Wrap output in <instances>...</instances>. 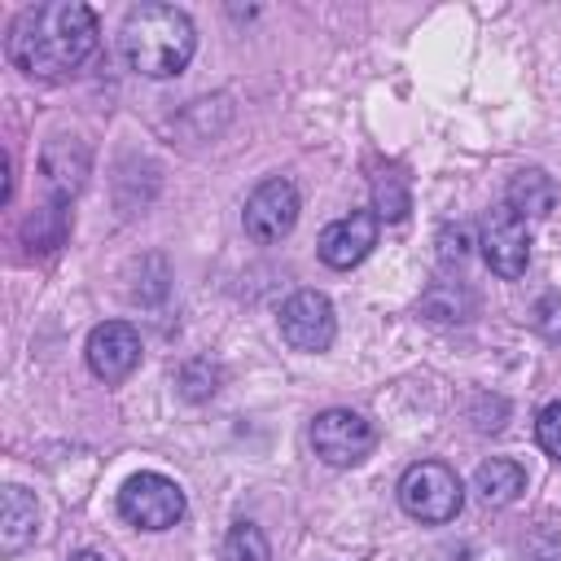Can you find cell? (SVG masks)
Segmentation results:
<instances>
[{
	"label": "cell",
	"instance_id": "cell-1",
	"mask_svg": "<svg viewBox=\"0 0 561 561\" xmlns=\"http://www.w3.org/2000/svg\"><path fill=\"white\" fill-rule=\"evenodd\" d=\"M96 48V13L79 0L31 4L9 26V61L31 79H61Z\"/></svg>",
	"mask_w": 561,
	"mask_h": 561
},
{
	"label": "cell",
	"instance_id": "cell-2",
	"mask_svg": "<svg viewBox=\"0 0 561 561\" xmlns=\"http://www.w3.org/2000/svg\"><path fill=\"white\" fill-rule=\"evenodd\" d=\"M118 44H123V57L136 75L171 79L193 61L197 31H193V18L175 4H136L123 18Z\"/></svg>",
	"mask_w": 561,
	"mask_h": 561
},
{
	"label": "cell",
	"instance_id": "cell-3",
	"mask_svg": "<svg viewBox=\"0 0 561 561\" xmlns=\"http://www.w3.org/2000/svg\"><path fill=\"white\" fill-rule=\"evenodd\" d=\"M399 504H403L408 517L443 526L465 508V486L443 460H416L399 478Z\"/></svg>",
	"mask_w": 561,
	"mask_h": 561
},
{
	"label": "cell",
	"instance_id": "cell-4",
	"mask_svg": "<svg viewBox=\"0 0 561 561\" xmlns=\"http://www.w3.org/2000/svg\"><path fill=\"white\" fill-rule=\"evenodd\" d=\"M311 447H316V456L324 465L351 469L377 447V430L351 408H329V412H320L311 421Z\"/></svg>",
	"mask_w": 561,
	"mask_h": 561
},
{
	"label": "cell",
	"instance_id": "cell-5",
	"mask_svg": "<svg viewBox=\"0 0 561 561\" xmlns=\"http://www.w3.org/2000/svg\"><path fill=\"white\" fill-rule=\"evenodd\" d=\"M118 513L140 530H167L184 517V491L162 473H136L118 491Z\"/></svg>",
	"mask_w": 561,
	"mask_h": 561
},
{
	"label": "cell",
	"instance_id": "cell-6",
	"mask_svg": "<svg viewBox=\"0 0 561 561\" xmlns=\"http://www.w3.org/2000/svg\"><path fill=\"white\" fill-rule=\"evenodd\" d=\"M245 232L259 241V245H276L280 237L294 232L298 224V188L285 180V175H272L263 180L250 197H245Z\"/></svg>",
	"mask_w": 561,
	"mask_h": 561
},
{
	"label": "cell",
	"instance_id": "cell-7",
	"mask_svg": "<svg viewBox=\"0 0 561 561\" xmlns=\"http://www.w3.org/2000/svg\"><path fill=\"white\" fill-rule=\"evenodd\" d=\"M280 333L294 351H329L337 333L333 302L320 289H298L294 298L280 302Z\"/></svg>",
	"mask_w": 561,
	"mask_h": 561
},
{
	"label": "cell",
	"instance_id": "cell-8",
	"mask_svg": "<svg viewBox=\"0 0 561 561\" xmlns=\"http://www.w3.org/2000/svg\"><path fill=\"white\" fill-rule=\"evenodd\" d=\"M482 254H486V267L504 280H517L530 263V232H526V219L513 215L508 206L491 210L486 224H482Z\"/></svg>",
	"mask_w": 561,
	"mask_h": 561
},
{
	"label": "cell",
	"instance_id": "cell-9",
	"mask_svg": "<svg viewBox=\"0 0 561 561\" xmlns=\"http://www.w3.org/2000/svg\"><path fill=\"white\" fill-rule=\"evenodd\" d=\"M88 368L101 377V381H123L136 373L140 364V333L127 324V320H105L88 333Z\"/></svg>",
	"mask_w": 561,
	"mask_h": 561
},
{
	"label": "cell",
	"instance_id": "cell-10",
	"mask_svg": "<svg viewBox=\"0 0 561 561\" xmlns=\"http://www.w3.org/2000/svg\"><path fill=\"white\" fill-rule=\"evenodd\" d=\"M377 245V215L373 210H355V215H342L333 219L324 232H320V259L337 272L355 267L368 250Z\"/></svg>",
	"mask_w": 561,
	"mask_h": 561
},
{
	"label": "cell",
	"instance_id": "cell-11",
	"mask_svg": "<svg viewBox=\"0 0 561 561\" xmlns=\"http://www.w3.org/2000/svg\"><path fill=\"white\" fill-rule=\"evenodd\" d=\"M39 167H44V184H48L53 202L66 206V202L83 188V180H88V149H83L75 136H53V140L44 145Z\"/></svg>",
	"mask_w": 561,
	"mask_h": 561
},
{
	"label": "cell",
	"instance_id": "cell-12",
	"mask_svg": "<svg viewBox=\"0 0 561 561\" xmlns=\"http://www.w3.org/2000/svg\"><path fill=\"white\" fill-rule=\"evenodd\" d=\"M39 530V508L35 495L22 486H4V508H0V552L18 557Z\"/></svg>",
	"mask_w": 561,
	"mask_h": 561
},
{
	"label": "cell",
	"instance_id": "cell-13",
	"mask_svg": "<svg viewBox=\"0 0 561 561\" xmlns=\"http://www.w3.org/2000/svg\"><path fill=\"white\" fill-rule=\"evenodd\" d=\"M504 206H508L513 215H522V219H543V215H552V206H557V180H552L548 171H539V167H526V171H517V175L508 180Z\"/></svg>",
	"mask_w": 561,
	"mask_h": 561
},
{
	"label": "cell",
	"instance_id": "cell-14",
	"mask_svg": "<svg viewBox=\"0 0 561 561\" xmlns=\"http://www.w3.org/2000/svg\"><path fill=\"white\" fill-rule=\"evenodd\" d=\"M473 491H478L491 508L513 504V500L526 491V469H522L517 460L491 456V460H482V465H478V473H473Z\"/></svg>",
	"mask_w": 561,
	"mask_h": 561
},
{
	"label": "cell",
	"instance_id": "cell-15",
	"mask_svg": "<svg viewBox=\"0 0 561 561\" xmlns=\"http://www.w3.org/2000/svg\"><path fill=\"white\" fill-rule=\"evenodd\" d=\"M224 561H272L267 552V535L254 522H237L224 539Z\"/></svg>",
	"mask_w": 561,
	"mask_h": 561
},
{
	"label": "cell",
	"instance_id": "cell-16",
	"mask_svg": "<svg viewBox=\"0 0 561 561\" xmlns=\"http://www.w3.org/2000/svg\"><path fill=\"white\" fill-rule=\"evenodd\" d=\"M373 202H377V219H403L408 215V184L403 175H373Z\"/></svg>",
	"mask_w": 561,
	"mask_h": 561
},
{
	"label": "cell",
	"instance_id": "cell-17",
	"mask_svg": "<svg viewBox=\"0 0 561 561\" xmlns=\"http://www.w3.org/2000/svg\"><path fill=\"white\" fill-rule=\"evenodd\" d=\"M61 237H66V210L57 202L26 219V241H35V250H53L61 245Z\"/></svg>",
	"mask_w": 561,
	"mask_h": 561
},
{
	"label": "cell",
	"instance_id": "cell-18",
	"mask_svg": "<svg viewBox=\"0 0 561 561\" xmlns=\"http://www.w3.org/2000/svg\"><path fill=\"white\" fill-rule=\"evenodd\" d=\"M530 324L543 342H557L561 346V294H543L535 307H530Z\"/></svg>",
	"mask_w": 561,
	"mask_h": 561
},
{
	"label": "cell",
	"instance_id": "cell-19",
	"mask_svg": "<svg viewBox=\"0 0 561 561\" xmlns=\"http://www.w3.org/2000/svg\"><path fill=\"white\" fill-rule=\"evenodd\" d=\"M535 438H539V447H543L548 456L561 460V403H548V408L539 412V421H535Z\"/></svg>",
	"mask_w": 561,
	"mask_h": 561
},
{
	"label": "cell",
	"instance_id": "cell-20",
	"mask_svg": "<svg viewBox=\"0 0 561 561\" xmlns=\"http://www.w3.org/2000/svg\"><path fill=\"white\" fill-rule=\"evenodd\" d=\"M465 254H469V228H443L438 232V259H443V267H451V263H465Z\"/></svg>",
	"mask_w": 561,
	"mask_h": 561
},
{
	"label": "cell",
	"instance_id": "cell-21",
	"mask_svg": "<svg viewBox=\"0 0 561 561\" xmlns=\"http://www.w3.org/2000/svg\"><path fill=\"white\" fill-rule=\"evenodd\" d=\"M70 561H105V557H101V552H75Z\"/></svg>",
	"mask_w": 561,
	"mask_h": 561
}]
</instances>
